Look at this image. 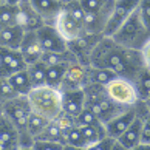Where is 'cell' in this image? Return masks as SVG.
Returning a JSON list of instances; mask_svg holds the SVG:
<instances>
[{
  "instance_id": "cell-1",
  "label": "cell",
  "mask_w": 150,
  "mask_h": 150,
  "mask_svg": "<svg viewBox=\"0 0 150 150\" xmlns=\"http://www.w3.org/2000/svg\"><path fill=\"white\" fill-rule=\"evenodd\" d=\"M88 65L91 68H107L116 73L118 77L135 81L138 73L144 68L142 57L138 50L122 48L113 42L112 37H105L98 42L90 54Z\"/></svg>"
},
{
  "instance_id": "cell-2",
  "label": "cell",
  "mask_w": 150,
  "mask_h": 150,
  "mask_svg": "<svg viewBox=\"0 0 150 150\" xmlns=\"http://www.w3.org/2000/svg\"><path fill=\"white\" fill-rule=\"evenodd\" d=\"M112 39L115 43H118L122 48H130V50H138L139 51L144 47V43L150 39V34L142 23L138 8L121 25V28L112 36Z\"/></svg>"
},
{
  "instance_id": "cell-3",
  "label": "cell",
  "mask_w": 150,
  "mask_h": 150,
  "mask_svg": "<svg viewBox=\"0 0 150 150\" xmlns=\"http://www.w3.org/2000/svg\"><path fill=\"white\" fill-rule=\"evenodd\" d=\"M31 105V110L34 113L45 116L47 119L53 121L56 116L62 112L60 105V91L48 85L36 87L26 94Z\"/></svg>"
},
{
  "instance_id": "cell-4",
  "label": "cell",
  "mask_w": 150,
  "mask_h": 150,
  "mask_svg": "<svg viewBox=\"0 0 150 150\" xmlns=\"http://www.w3.org/2000/svg\"><path fill=\"white\" fill-rule=\"evenodd\" d=\"M105 93L113 102L129 108L135 107L141 101L135 88V84L129 79H124V77H116L110 84H107L105 85Z\"/></svg>"
},
{
  "instance_id": "cell-5",
  "label": "cell",
  "mask_w": 150,
  "mask_h": 150,
  "mask_svg": "<svg viewBox=\"0 0 150 150\" xmlns=\"http://www.w3.org/2000/svg\"><path fill=\"white\" fill-rule=\"evenodd\" d=\"M139 2L141 0H116L102 36L112 37L115 33L121 28V25L130 17V14L139 6Z\"/></svg>"
},
{
  "instance_id": "cell-6",
  "label": "cell",
  "mask_w": 150,
  "mask_h": 150,
  "mask_svg": "<svg viewBox=\"0 0 150 150\" xmlns=\"http://www.w3.org/2000/svg\"><path fill=\"white\" fill-rule=\"evenodd\" d=\"M102 39V36L99 34H88V33H82L79 37H76L74 40L67 42L68 50L71 51V54L76 57V60L82 65H88V60H90V54L93 51V48L98 45V42Z\"/></svg>"
},
{
  "instance_id": "cell-7",
  "label": "cell",
  "mask_w": 150,
  "mask_h": 150,
  "mask_svg": "<svg viewBox=\"0 0 150 150\" xmlns=\"http://www.w3.org/2000/svg\"><path fill=\"white\" fill-rule=\"evenodd\" d=\"M88 68L90 67L82 65L79 62H73L67 67L62 85L59 91H68V90H84L88 84Z\"/></svg>"
},
{
  "instance_id": "cell-8",
  "label": "cell",
  "mask_w": 150,
  "mask_h": 150,
  "mask_svg": "<svg viewBox=\"0 0 150 150\" xmlns=\"http://www.w3.org/2000/svg\"><path fill=\"white\" fill-rule=\"evenodd\" d=\"M43 53H62L68 50L67 40L59 34L54 25H45L36 33Z\"/></svg>"
},
{
  "instance_id": "cell-9",
  "label": "cell",
  "mask_w": 150,
  "mask_h": 150,
  "mask_svg": "<svg viewBox=\"0 0 150 150\" xmlns=\"http://www.w3.org/2000/svg\"><path fill=\"white\" fill-rule=\"evenodd\" d=\"M113 6H115V0H110V2L99 11V13H96V14H85L84 23H82L84 31L88 33V34L102 36L104 30H105V25H107V22L110 19V14H112V11H113Z\"/></svg>"
},
{
  "instance_id": "cell-10",
  "label": "cell",
  "mask_w": 150,
  "mask_h": 150,
  "mask_svg": "<svg viewBox=\"0 0 150 150\" xmlns=\"http://www.w3.org/2000/svg\"><path fill=\"white\" fill-rule=\"evenodd\" d=\"M19 25L23 28L25 33H37L42 26H45V22L33 8L30 0H23L19 5Z\"/></svg>"
},
{
  "instance_id": "cell-11",
  "label": "cell",
  "mask_w": 150,
  "mask_h": 150,
  "mask_svg": "<svg viewBox=\"0 0 150 150\" xmlns=\"http://www.w3.org/2000/svg\"><path fill=\"white\" fill-rule=\"evenodd\" d=\"M0 65H2L3 76H9L26 68V62L19 50H9L5 47H0Z\"/></svg>"
},
{
  "instance_id": "cell-12",
  "label": "cell",
  "mask_w": 150,
  "mask_h": 150,
  "mask_svg": "<svg viewBox=\"0 0 150 150\" xmlns=\"http://www.w3.org/2000/svg\"><path fill=\"white\" fill-rule=\"evenodd\" d=\"M136 118V110L135 107H130L127 108L125 112H122L121 115H118L116 118H113L112 121H108L105 124V133H107L108 138H113V139H118V138L124 133L129 125L132 124Z\"/></svg>"
},
{
  "instance_id": "cell-13",
  "label": "cell",
  "mask_w": 150,
  "mask_h": 150,
  "mask_svg": "<svg viewBox=\"0 0 150 150\" xmlns=\"http://www.w3.org/2000/svg\"><path fill=\"white\" fill-rule=\"evenodd\" d=\"M60 105L62 112L76 118L85 108V94L84 90H68L60 91Z\"/></svg>"
},
{
  "instance_id": "cell-14",
  "label": "cell",
  "mask_w": 150,
  "mask_h": 150,
  "mask_svg": "<svg viewBox=\"0 0 150 150\" xmlns=\"http://www.w3.org/2000/svg\"><path fill=\"white\" fill-rule=\"evenodd\" d=\"M87 108H90L91 112L99 118V121H101L102 124L105 125L108 121H112L113 118H116V116L121 115L122 112H125L129 107H124V105L116 104V102H113L112 99L107 96V98H104L102 101H99V102H96L94 105L87 107Z\"/></svg>"
},
{
  "instance_id": "cell-15",
  "label": "cell",
  "mask_w": 150,
  "mask_h": 150,
  "mask_svg": "<svg viewBox=\"0 0 150 150\" xmlns=\"http://www.w3.org/2000/svg\"><path fill=\"white\" fill-rule=\"evenodd\" d=\"M19 51L22 54V57H23V60L26 62V65L40 60L43 51H42L40 43H39V39L36 36V33H25Z\"/></svg>"
},
{
  "instance_id": "cell-16",
  "label": "cell",
  "mask_w": 150,
  "mask_h": 150,
  "mask_svg": "<svg viewBox=\"0 0 150 150\" xmlns=\"http://www.w3.org/2000/svg\"><path fill=\"white\" fill-rule=\"evenodd\" d=\"M54 28L59 31V34L62 36L67 42L74 40L76 37H79L82 33H84L82 25L77 23L74 19H71L68 14L64 13V11L59 14V17L54 22Z\"/></svg>"
},
{
  "instance_id": "cell-17",
  "label": "cell",
  "mask_w": 150,
  "mask_h": 150,
  "mask_svg": "<svg viewBox=\"0 0 150 150\" xmlns=\"http://www.w3.org/2000/svg\"><path fill=\"white\" fill-rule=\"evenodd\" d=\"M33 8L37 11L45 22V25H54L59 14L62 13V5L57 0H30Z\"/></svg>"
},
{
  "instance_id": "cell-18",
  "label": "cell",
  "mask_w": 150,
  "mask_h": 150,
  "mask_svg": "<svg viewBox=\"0 0 150 150\" xmlns=\"http://www.w3.org/2000/svg\"><path fill=\"white\" fill-rule=\"evenodd\" d=\"M19 144V133L14 125L2 116L0 118V150H17Z\"/></svg>"
},
{
  "instance_id": "cell-19",
  "label": "cell",
  "mask_w": 150,
  "mask_h": 150,
  "mask_svg": "<svg viewBox=\"0 0 150 150\" xmlns=\"http://www.w3.org/2000/svg\"><path fill=\"white\" fill-rule=\"evenodd\" d=\"M25 31L20 25H11L5 26L0 33V47L9 48V50H19L20 43L23 40Z\"/></svg>"
},
{
  "instance_id": "cell-20",
  "label": "cell",
  "mask_w": 150,
  "mask_h": 150,
  "mask_svg": "<svg viewBox=\"0 0 150 150\" xmlns=\"http://www.w3.org/2000/svg\"><path fill=\"white\" fill-rule=\"evenodd\" d=\"M141 129H142V118L136 116L135 121L129 125V129L122 133L116 141L132 150L135 146H138V144L141 142Z\"/></svg>"
},
{
  "instance_id": "cell-21",
  "label": "cell",
  "mask_w": 150,
  "mask_h": 150,
  "mask_svg": "<svg viewBox=\"0 0 150 150\" xmlns=\"http://www.w3.org/2000/svg\"><path fill=\"white\" fill-rule=\"evenodd\" d=\"M9 84L13 85V88L16 90V93L20 94V96H26L31 90H33V85H31V81H30V76H28V71L22 70V71H17V73H13L6 76Z\"/></svg>"
},
{
  "instance_id": "cell-22",
  "label": "cell",
  "mask_w": 150,
  "mask_h": 150,
  "mask_svg": "<svg viewBox=\"0 0 150 150\" xmlns=\"http://www.w3.org/2000/svg\"><path fill=\"white\" fill-rule=\"evenodd\" d=\"M67 64H59V65H50L47 67V74H45V85L59 90L62 85L65 71H67Z\"/></svg>"
},
{
  "instance_id": "cell-23",
  "label": "cell",
  "mask_w": 150,
  "mask_h": 150,
  "mask_svg": "<svg viewBox=\"0 0 150 150\" xmlns=\"http://www.w3.org/2000/svg\"><path fill=\"white\" fill-rule=\"evenodd\" d=\"M34 141H50V142H59L64 144V132L54 121H50L47 127L36 136Z\"/></svg>"
},
{
  "instance_id": "cell-24",
  "label": "cell",
  "mask_w": 150,
  "mask_h": 150,
  "mask_svg": "<svg viewBox=\"0 0 150 150\" xmlns=\"http://www.w3.org/2000/svg\"><path fill=\"white\" fill-rule=\"evenodd\" d=\"M26 71H28L30 81L33 88L45 85V74H47V65L42 60H37L34 64L26 65Z\"/></svg>"
},
{
  "instance_id": "cell-25",
  "label": "cell",
  "mask_w": 150,
  "mask_h": 150,
  "mask_svg": "<svg viewBox=\"0 0 150 150\" xmlns=\"http://www.w3.org/2000/svg\"><path fill=\"white\" fill-rule=\"evenodd\" d=\"M116 73H113L112 70L107 68H88V82L90 84H98L105 87L107 84H110L113 79H116Z\"/></svg>"
},
{
  "instance_id": "cell-26",
  "label": "cell",
  "mask_w": 150,
  "mask_h": 150,
  "mask_svg": "<svg viewBox=\"0 0 150 150\" xmlns=\"http://www.w3.org/2000/svg\"><path fill=\"white\" fill-rule=\"evenodd\" d=\"M40 60L47 67L50 65H59V64H73V62H77L76 57L71 54L70 50H67V51H62V53H43Z\"/></svg>"
},
{
  "instance_id": "cell-27",
  "label": "cell",
  "mask_w": 150,
  "mask_h": 150,
  "mask_svg": "<svg viewBox=\"0 0 150 150\" xmlns=\"http://www.w3.org/2000/svg\"><path fill=\"white\" fill-rule=\"evenodd\" d=\"M135 88L138 91V96H139L141 101H147L150 98V71L142 68L139 73H138L136 79L133 81Z\"/></svg>"
},
{
  "instance_id": "cell-28",
  "label": "cell",
  "mask_w": 150,
  "mask_h": 150,
  "mask_svg": "<svg viewBox=\"0 0 150 150\" xmlns=\"http://www.w3.org/2000/svg\"><path fill=\"white\" fill-rule=\"evenodd\" d=\"M48 122H50V119H47L45 116L31 112V115L28 116V122H26V132L30 133V136L33 139H36V136L45 129Z\"/></svg>"
},
{
  "instance_id": "cell-29",
  "label": "cell",
  "mask_w": 150,
  "mask_h": 150,
  "mask_svg": "<svg viewBox=\"0 0 150 150\" xmlns=\"http://www.w3.org/2000/svg\"><path fill=\"white\" fill-rule=\"evenodd\" d=\"M19 6H14V5H8L3 3L0 6V22L5 26H11V25H19Z\"/></svg>"
},
{
  "instance_id": "cell-30",
  "label": "cell",
  "mask_w": 150,
  "mask_h": 150,
  "mask_svg": "<svg viewBox=\"0 0 150 150\" xmlns=\"http://www.w3.org/2000/svg\"><path fill=\"white\" fill-rule=\"evenodd\" d=\"M81 130H82V135H84V138H85L87 147L94 144V142H98V141H101V139H104V138L107 136L104 125H84V127H81Z\"/></svg>"
},
{
  "instance_id": "cell-31",
  "label": "cell",
  "mask_w": 150,
  "mask_h": 150,
  "mask_svg": "<svg viewBox=\"0 0 150 150\" xmlns=\"http://www.w3.org/2000/svg\"><path fill=\"white\" fill-rule=\"evenodd\" d=\"M64 144L74 146V147H87L85 138L82 135V130L79 125H74L67 132H64Z\"/></svg>"
},
{
  "instance_id": "cell-32",
  "label": "cell",
  "mask_w": 150,
  "mask_h": 150,
  "mask_svg": "<svg viewBox=\"0 0 150 150\" xmlns=\"http://www.w3.org/2000/svg\"><path fill=\"white\" fill-rule=\"evenodd\" d=\"M62 11L65 14H68L71 19H74L77 23H84V19H85V13H84V9H82L81 6V3H79V0H74V2H70V3H67L62 6Z\"/></svg>"
},
{
  "instance_id": "cell-33",
  "label": "cell",
  "mask_w": 150,
  "mask_h": 150,
  "mask_svg": "<svg viewBox=\"0 0 150 150\" xmlns=\"http://www.w3.org/2000/svg\"><path fill=\"white\" fill-rule=\"evenodd\" d=\"M74 119H76V125H79V127H84V125H104L102 122L99 121L98 116L87 107L82 110Z\"/></svg>"
},
{
  "instance_id": "cell-34",
  "label": "cell",
  "mask_w": 150,
  "mask_h": 150,
  "mask_svg": "<svg viewBox=\"0 0 150 150\" xmlns=\"http://www.w3.org/2000/svg\"><path fill=\"white\" fill-rule=\"evenodd\" d=\"M16 96H20V94L16 93V90L13 88V85L9 84L8 77L6 76H2L0 77V102H6L9 99H13Z\"/></svg>"
},
{
  "instance_id": "cell-35",
  "label": "cell",
  "mask_w": 150,
  "mask_h": 150,
  "mask_svg": "<svg viewBox=\"0 0 150 150\" xmlns=\"http://www.w3.org/2000/svg\"><path fill=\"white\" fill-rule=\"evenodd\" d=\"M110 0H79L82 9L85 14H96L99 13Z\"/></svg>"
},
{
  "instance_id": "cell-36",
  "label": "cell",
  "mask_w": 150,
  "mask_h": 150,
  "mask_svg": "<svg viewBox=\"0 0 150 150\" xmlns=\"http://www.w3.org/2000/svg\"><path fill=\"white\" fill-rule=\"evenodd\" d=\"M53 121L60 127V130H62V132H67L68 129H71V127H74V125H76V119H74L71 115L65 113V112H60Z\"/></svg>"
},
{
  "instance_id": "cell-37",
  "label": "cell",
  "mask_w": 150,
  "mask_h": 150,
  "mask_svg": "<svg viewBox=\"0 0 150 150\" xmlns=\"http://www.w3.org/2000/svg\"><path fill=\"white\" fill-rule=\"evenodd\" d=\"M138 11H139V16H141L144 26H146V30L150 34V0H141L139 6H138Z\"/></svg>"
},
{
  "instance_id": "cell-38",
  "label": "cell",
  "mask_w": 150,
  "mask_h": 150,
  "mask_svg": "<svg viewBox=\"0 0 150 150\" xmlns=\"http://www.w3.org/2000/svg\"><path fill=\"white\" fill-rule=\"evenodd\" d=\"M138 116V115H136ZM142 118V129H141V142L142 144H150V113L139 116Z\"/></svg>"
},
{
  "instance_id": "cell-39",
  "label": "cell",
  "mask_w": 150,
  "mask_h": 150,
  "mask_svg": "<svg viewBox=\"0 0 150 150\" xmlns=\"http://www.w3.org/2000/svg\"><path fill=\"white\" fill-rule=\"evenodd\" d=\"M64 144L59 142H50V141H34L33 150H62Z\"/></svg>"
},
{
  "instance_id": "cell-40",
  "label": "cell",
  "mask_w": 150,
  "mask_h": 150,
  "mask_svg": "<svg viewBox=\"0 0 150 150\" xmlns=\"http://www.w3.org/2000/svg\"><path fill=\"white\" fill-rule=\"evenodd\" d=\"M115 141H116V139H113V138L105 136L104 139L98 141V142H94V144H91V146H88L87 150H112Z\"/></svg>"
},
{
  "instance_id": "cell-41",
  "label": "cell",
  "mask_w": 150,
  "mask_h": 150,
  "mask_svg": "<svg viewBox=\"0 0 150 150\" xmlns=\"http://www.w3.org/2000/svg\"><path fill=\"white\" fill-rule=\"evenodd\" d=\"M139 53H141V57H142L144 68L150 71V39L144 43V47L139 50Z\"/></svg>"
},
{
  "instance_id": "cell-42",
  "label": "cell",
  "mask_w": 150,
  "mask_h": 150,
  "mask_svg": "<svg viewBox=\"0 0 150 150\" xmlns=\"http://www.w3.org/2000/svg\"><path fill=\"white\" fill-rule=\"evenodd\" d=\"M132 150H150V144H142V142H139L138 146H135Z\"/></svg>"
},
{
  "instance_id": "cell-43",
  "label": "cell",
  "mask_w": 150,
  "mask_h": 150,
  "mask_svg": "<svg viewBox=\"0 0 150 150\" xmlns=\"http://www.w3.org/2000/svg\"><path fill=\"white\" fill-rule=\"evenodd\" d=\"M112 150H130V149H127L125 146H122L121 142H118V141H115V144H113V147H112Z\"/></svg>"
},
{
  "instance_id": "cell-44",
  "label": "cell",
  "mask_w": 150,
  "mask_h": 150,
  "mask_svg": "<svg viewBox=\"0 0 150 150\" xmlns=\"http://www.w3.org/2000/svg\"><path fill=\"white\" fill-rule=\"evenodd\" d=\"M62 150H87V147H74V146H68V144H64Z\"/></svg>"
},
{
  "instance_id": "cell-45",
  "label": "cell",
  "mask_w": 150,
  "mask_h": 150,
  "mask_svg": "<svg viewBox=\"0 0 150 150\" xmlns=\"http://www.w3.org/2000/svg\"><path fill=\"white\" fill-rule=\"evenodd\" d=\"M23 2V0H5V3L8 5H14V6H19V5Z\"/></svg>"
},
{
  "instance_id": "cell-46",
  "label": "cell",
  "mask_w": 150,
  "mask_h": 150,
  "mask_svg": "<svg viewBox=\"0 0 150 150\" xmlns=\"http://www.w3.org/2000/svg\"><path fill=\"white\" fill-rule=\"evenodd\" d=\"M57 2H59V3H60V5H62V6H64V5L70 3V2H74V0H57Z\"/></svg>"
},
{
  "instance_id": "cell-47",
  "label": "cell",
  "mask_w": 150,
  "mask_h": 150,
  "mask_svg": "<svg viewBox=\"0 0 150 150\" xmlns=\"http://www.w3.org/2000/svg\"><path fill=\"white\" fill-rule=\"evenodd\" d=\"M146 105H147V110H149V113H150V99H147V101H146Z\"/></svg>"
},
{
  "instance_id": "cell-48",
  "label": "cell",
  "mask_w": 150,
  "mask_h": 150,
  "mask_svg": "<svg viewBox=\"0 0 150 150\" xmlns=\"http://www.w3.org/2000/svg\"><path fill=\"white\" fill-rule=\"evenodd\" d=\"M17 150H33V147H19Z\"/></svg>"
},
{
  "instance_id": "cell-49",
  "label": "cell",
  "mask_w": 150,
  "mask_h": 150,
  "mask_svg": "<svg viewBox=\"0 0 150 150\" xmlns=\"http://www.w3.org/2000/svg\"><path fill=\"white\" fill-rule=\"evenodd\" d=\"M3 28H5V25L2 23V22H0V33H2V31H3Z\"/></svg>"
},
{
  "instance_id": "cell-50",
  "label": "cell",
  "mask_w": 150,
  "mask_h": 150,
  "mask_svg": "<svg viewBox=\"0 0 150 150\" xmlns=\"http://www.w3.org/2000/svg\"><path fill=\"white\" fill-rule=\"evenodd\" d=\"M3 116V112H2V102H0V118Z\"/></svg>"
},
{
  "instance_id": "cell-51",
  "label": "cell",
  "mask_w": 150,
  "mask_h": 150,
  "mask_svg": "<svg viewBox=\"0 0 150 150\" xmlns=\"http://www.w3.org/2000/svg\"><path fill=\"white\" fill-rule=\"evenodd\" d=\"M3 76V73H2V65H0V77Z\"/></svg>"
},
{
  "instance_id": "cell-52",
  "label": "cell",
  "mask_w": 150,
  "mask_h": 150,
  "mask_svg": "<svg viewBox=\"0 0 150 150\" xmlns=\"http://www.w3.org/2000/svg\"><path fill=\"white\" fill-rule=\"evenodd\" d=\"M5 3V0H0V6H2V5Z\"/></svg>"
},
{
  "instance_id": "cell-53",
  "label": "cell",
  "mask_w": 150,
  "mask_h": 150,
  "mask_svg": "<svg viewBox=\"0 0 150 150\" xmlns=\"http://www.w3.org/2000/svg\"><path fill=\"white\" fill-rule=\"evenodd\" d=\"M115 2H116V0H115Z\"/></svg>"
},
{
  "instance_id": "cell-54",
  "label": "cell",
  "mask_w": 150,
  "mask_h": 150,
  "mask_svg": "<svg viewBox=\"0 0 150 150\" xmlns=\"http://www.w3.org/2000/svg\"><path fill=\"white\" fill-rule=\"evenodd\" d=\"M149 99H150V98H149Z\"/></svg>"
}]
</instances>
